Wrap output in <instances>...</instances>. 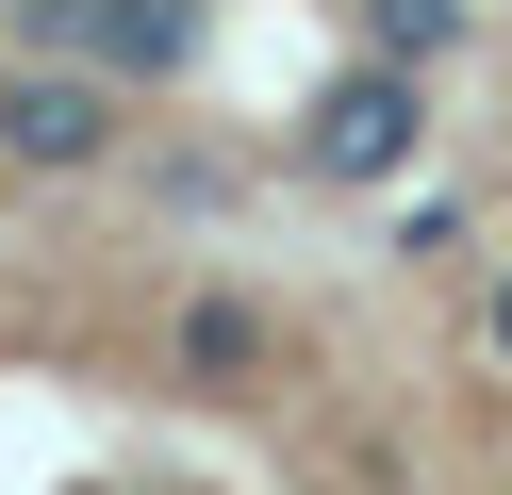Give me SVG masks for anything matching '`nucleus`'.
Masks as SVG:
<instances>
[{"label":"nucleus","mask_w":512,"mask_h":495,"mask_svg":"<svg viewBox=\"0 0 512 495\" xmlns=\"http://www.w3.org/2000/svg\"><path fill=\"white\" fill-rule=\"evenodd\" d=\"M496 429H512V231H496Z\"/></svg>","instance_id":"obj_1"}]
</instances>
